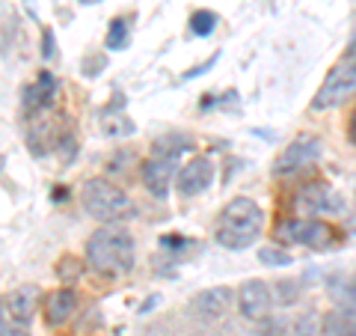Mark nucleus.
Here are the masks:
<instances>
[{
    "label": "nucleus",
    "mask_w": 356,
    "mask_h": 336,
    "mask_svg": "<svg viewBox=\"0 0 356 336\" xmlns=\"http://www.w3.org/2000/svg\"><path fill=\"white\" fill-rule=\"evenodd\" d=\"M86 262L95 274L102 277H119L134 268V238L131 232L113 223H104L102 229L92 232L86 241Z\"/></svg>",
    "instance_id": "obj_1"
},
{
    "label": "nucleus",
    "mask_w": 356,
    "mask_h": 336,
    "mask_svg": "<svg viewBox=\"0 0 356 336\" xmlns=\"http://www.w3.org/2000/svg\"><path fill=\"white\" fill-rule=\"evenodd\" d=\"M264 229V211L252 203L250 197H235L222 208L217 220V241L229 250H243L259 238Z\"/></svg>",
    "instance_id": "obj_2"
},
{
    "label": "nucleus",
    "mask_w": 356,
    "mask_h": 336,
    "mask_svg": "<svg viewBox=\"0 0 356 336\" xmlns=\"http://www.w3.org/2000/svg\"><path fill=\"white\" fill-rule=\"evenodd\" d=\"M81 203H83L89 217H95L102 223H119V220H131L137 215V206H134L113 182H107L102 176L86 178L83 182Z\"/></svg>",
    "instance_id": "obj_3"
},
{
    "label": "nucleus",
    "mask_w": 356,
    "mask_h": 336,
    "mask_svg": "<svg viewBox=\"0 0 356 336\" xmlns=\"http://www.w3.org/2000/svg\"><path fill=\"white\" fill-rule=\"evenodd\" d=\"M276 241L288 247H309V250H327L336 244V229L315 217H285L276 227Z\"/></svg>",
    "instance_id": "obj_4"
},
{
    "label": "nucleus",
    "mask_w": 356,
    "mask_h": 336,
    "mask_svg": "<svg viewBox=\"0 0 356 336\" xmlns=\"http://www.w3.org/2000/svg\"><path fill=\"white\" fill-rule=\"evenodd\" d=\"M356 93V60L350 54H344V57L332 66L327 72L324 84L312 98V110H330V107H339L344 98Z\"/></svg>",
    "instance_id": "obj_5"
},
{
    "label": "nucleus",
    "mask_w": 356,
    "mask_h": 336,
    "mask_svg": "<svg viewBox=\"0 0 356 336\" xmlns=\"http://www.w3.org/2000/svg\"><path fill=\"white\" fill-rule=\"evenodd\" d=\"M336 211H344V199L327 182H309L291 197L294 217H318V215H336Z\"/></svg>",
    "instance_id": "obj_6"
},
{
    "label": "nucleus",
    "mask_w": 356,
    "mask_h": 336,
    "mask_svg": "<svg viewBox=\"0 0 356 336\" xmlns=\"http://www.w3.org/2000/svg\"><path fill=\"white\" fill-rule=\"evenodd\" d=\"M324 155V140L315 134H300L297 140H291L288 146L280 152V158L273 164V176H294L303 173L309 167H315Z\"/></svg>",
    "instance_id": "obj_7"
},
{
    "label": "nucleus",
    "mask_w": 356,
    "mask_h": 336,
    "mask_svg": "<svg viewBox=\"0 0 356 336\" xmlns=\"http://www.w3.org/2000/svg\"><path fill=\"white\" fill-rule=\"evenodd\" d=\"M39 307V289L36 286H18L3 300H0V336H9V330L27 328Z\"/></svg>",
    "instance_id": "obj_8"
},
{
    "label": "nucleus",
    "mask_w": 356,
    "mask_h": 336,
    "mask_svg": "<svg viewBox=\"0 0 356 336\" xmlns=\"http://www.w3.org/2000/svg\"><path fill=\"white\" fill-rule=\"evenodd\" d=\"M270 307H273V298H270V289H267L261 280H247L238 292V310L243 319L250 321H264L270 316Z\"/></svg>",
    "instance_id": "obj_9"
},
{
    "label": "nucleus",
    "mask_w": 356,
    "mask_h": 336,
    "mask_svg": "<svg viewBox=\"0 0 356 336\" xmlns=\"http://www.w3.org/2000/svg\"><path fill=\"white\" fill-rule=\"evenodd\" d=\"M214 182V164L208 158H196L191 164H184L178 170V194L181 197H196V194H205Z\"/></svg>",
    "instance_id": "obj_10"
},
{
    "label": "nucleus",
    "mask_w": 356,
    "mask_h": 336,
    "mask_svg": "<svg viewBox=\"0 0 356 336\" xmlns=\"http://www.w3.org/2000/svg\"><path fill=\"white\" fill-rule=\"evenodd\" d=\"M175 158H158V155H152V161L143 164V185H146V190L152 197L163 199L166 194H170V182L175 176Z\"/></svg>",
    "instance_id": "obj_11"
},
{
    "label": "nucleus",
    "mask_w": 356,
    "mask_h": 336,
    "mask_svg": "<svg viewBox=\"0 0 356 336\" xmlns=\"http://www.w3.org/2000/svg\"><path fill=\"white\" fill-rule=\"evenodd\" d=\"M232 300H235V292H232L229 286H211L193 298V310L205 319H220L229 312Z\"/></svg>",
    "instance_id": "obj_12"
},
{
    "label": "nucleus",
    "mask_w": 356,
    "mask_h": 336,
    "mask_svg": "<svg viewBox=\"0 0 356 336\" xmlns=\"http://www.w3.org/2000/svg\"><path fill=\"white\" fill-rule=\"evenodd\" d=\"M74 310H77L74 289H57V292L44 298V321H48V328H63L74 316Z\"/></svg>",
    "instance_id": "obj_13"
},
{
    "label": "nucleus",
    "mask_w": 356,
    "mask_h": 336,
    "mask_svg": "<svg viewBox=\"0 0 356 336\" xmlns=\"http://www.w3.org/2000/svg\"><path fill=\"white\" fill-rule=\"evenodd\" d=\"M321 336H356V307H336L321 319Z\"/></svg>",
    "instance_id": "obj_14"
},
{
    "label": "nucleus",
    "mask_w": 356,
    "mask_h": 336,
    "mask_svg": "<svg viewBox=\"0 0 356 336\" xmlns=\"http://www.w3.org/2000/svg\"><path fill=\"white\" fill-rule=\"evenodd\" d=\"M54 96H57V81H54L51 72H42L36 77V86L27 89V107L30 110H42L54 102Z\"/></svg>",
    "instance_id": "obj_15"
},
{
    "label": "nucleus",
    "mask_w": 356,
    "mask_h": 336,
    "mask_svg": "<svg viewBox=\"0 0 356 336\" xmlns=\"http://www.w3.org/2000/svg\"><path fill=\"white\" fill-rule=\"evenodd\" d=\"M191 149V143L187 140H178V137H161L158 143L152 146V155H158V158H181V155Z\"/></svg>",
    "instance_id": "obj_16"
},
{
    "label": "nucleus",
    "mask_w": 356,
    "mask_h": 336,
    "mask_svg": "<svg viewBox=\"0 0 356 336\" xmlns=\"http://www.w3.org/2000/svg\"><path fill=\"white\" fill-rule=\"evenodd\" d=\"M217 27V13H211V9H199V13L191 15V33L193 36H211Z\"/></svg>",
    "instance_id": "obj_17"
},
{
    "label": "nucleus",
    "mask_w": 356,
    "mask_h": 336,
    "mask_svg": "<svg viewBox=\"0 0 356 336\" xmlns=\"http://www.w3.org/2000/svg\"><path fill=\"white\" fill-rule=\"evenodd\" d=\"M128 21L125 18H113L107 27V48L110 51H122L128 45Z\"/></svg>",
    "instance_id": "obj_18"
},
{
    "label": "nucleus",
    "mask_w": 356,
    "mask_h": 336,
    "mask_svg": "<svg viewBox=\"0 0 356 336\" xmlns=\"http://www.w3.org/2000/svg\"><path fill=\"white\" fill-rule=\"evenodd\" d=\"M330 295H332V300H336L339 307H356V277L344 280L341 286H332Z\"/></svg>",
    "instance_id": "obj_19"
},
{
    "label": "nucleus",
    "mask_w": 356,
    "mask_h": 336,
    "mask_svg": "<svg viewBox=\"0 0 356 336\" xmlns=\"http://www.w3.org/2000/svg\"><path fill=\"white\" fill-rule=\"evenodd\" d=\"M288 336H321V321H318V316L315 312H306V316H300L297 321H294V328H291V333Z\"/></svg>",
    "instance_id": "obj_20"
},
{
    "label": "nucleus",
    "mask_w": 356,
    "mask_h": 336,
    "mask_svg": "<svg viewBox=\"0 0 356 336\" xmlns=\"http://www.w3.org/2000/svg\"><path fill=\"white\" fill-rule=\"evenodd\" d=\"M259 259L264 265H276V268H282V265H291V253L282 250V247H264L259 253Z\"/></svg>",
    "instance_id": "obj_21"
},
{
    "label": "nucleus",
    "mask_w": 356,
    "mask_h": 336,
    "mask_svg": "<svg viewBox=\"0 0 356 336\" xmlns=\"http://www.w3.org/2000/svg\"><path fill=\"white\" fill-rule=\"evenodd\" d=\"M102 128H104V134H131L134 131V122L131 119H125V116H110L107 114V119L102 122Z\"/></svg>",
    "instance_id": "obj_22"
},
{
    "label": "nucleus",
    "mask_w": 356,
    "mask_h": 336,
    "mask_svg": "<svg viewBox=\"0 0 356 336\" xmlns=\"http://www.w3.org/2000/svg\"><path fill=\"white\" fill-rule=\"evenodd\" d=\"M57 274H60L63 280H74L77 274H81V262L72 259V256H65V259L57 265Z\"/></svg>",
    "instance_id": "obj_23"
},
{
    "label": "nucleus",
    "mask_w": 356,
    "mask_h": 336,
    "mask_svg": "<svg viewBox=\"0 0 356 336\" xmlns=\"http://www.w3.org/2000/svg\"><path fill=\"white\" fill-rule=\"evenodd\" d=\"M42 57L44 60L54 57V33L51 30H42Z\"/></svg>",
    "instance_id": "obj_24"
},
{
    "label": "nucleus",
    "mask_w": 356,
    "mask_h": 336,
    "mask_svg": "<svg viewBox=\"0 0 356 336\" xmlns=\"http://www.w3.org/2000/svg\"><path fill=\"white\" fill-rule=\"evenodd\" d=\"M348 137H350V143L356 146V107H353V114H350V122H348Z\"/></svg>",
    "instance_id": "obj_25"
},
{
    "label": "nucleus",
    "mask_w": 356,
    "mask_h": 336,
    "mask_svg": "<svg viewBox=\"0 0 356 336\" xmlns=\"http://www.w3.org/2000/svg\"><path fill=\"white\" fill-rule=\"evenodd\" d=\"M9 336H30L27 328H15V330H9Z\"/></svg>",
    "instance_id": "obj_26"
},
{
    "label": "nucleus",
    "mask_w": 356,
    "mask_h": 336,
    "mask_svg": "<svg viewBox=\"0 0 356 336\" xmlns=\"http://www.w3.org/2000/svg\"><path fill=\"white\" fill-rule=\"evenodd\" d=\"M348 54H350V57H353V60H356V42H353V45H350V51H348Z\"/></svg>",
    "instance_id": "obj_27"
},
{
    "label": "nucleus",
    "mask_w": 356,
    "mask_h": 336,
    "mask_svg": "<svg viewBox=\"0 0 356 336\" xmlns=\"http://www.w3.org/2000/svg\"><path fill=\"white\" fill-rule=\"evenodd\" d=\"M0 170H3V155H0Z\"/></svg>",
    "instance_id": "obj_28"
}]
</instances>
